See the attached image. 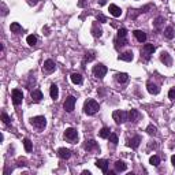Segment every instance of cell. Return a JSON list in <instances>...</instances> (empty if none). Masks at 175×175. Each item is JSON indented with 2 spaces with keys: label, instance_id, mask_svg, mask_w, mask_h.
<instances>
[{
  "label": "cell",
  "instance_id": "1",
  "mask_svg": "<svg viewBox=\"0 0 175 175\" xmlns=\"http://www.w3.org/2000/svg\"><path fill=\"white\" fill-rule=\"evenodd\" d=\"M99 109L100 106L96 100H86L84 103V112L86 115H94Z\"/></svg>",
  "mask_w": 175,
  "mask_h": 175
},
{
  "label": "cell",
  "instance_id": "2",
  "mask_svg": "<svg viewBox=\"0 0 175 175\" xmlns=\"http://www.w3.org/2000/svg\"><path fill=\"white\" fill-rule=\"evenodd\" d=\"M112 119L115 121V123H116V125L125 123L126 121H129V112H126V111H122V109L114 111V114H112Z\"/></svg>",
  "mask_w": 175,
  "mask_h": 175
},
{
  "label": "cell",
  "instance_id": "3",
  "mask_svg": "<svg viewBox=\"0 0 175 175\" xmlns=\"http://www.w3.org/2000/svg\"><path fill=\"white\" fill-rule=\"evenodd\" d=\"M30 123L37 130H44V129H45V126H47V119H45V116H41V115H38V116L31 118V119H30Z\"/></svg>",
  "mask_w": 175,
  "mask_h": 175
},
{
  "label": "cell",
  "instance_id": "4",
  "mask_svg": "<svg viewBox=\"0 0 175 175\" xmlns=\"http://www.w3.org/2000/svg\"><path fill=\"white\" fill-rule=\"evenodd\" d=\"M75 103H77V99L74 96H69L64 104H63V108L66 109V112H73L74 111V107H75Z\"/></svg>",
  "mask_w": 175,
  "mask_h": 175
},
{
  "label": "cell",
  "instance_id": "5",
  "mask_svg": "<svg viewBox=\"0 0 175 175\" xmlns=\"http://www.w3.org/2000/svg\"><path fill=\"white\" fill-rule=\"evenodd\" d=\"M155 49H156V47L153 45V44H145L142 47V49H141V56H144L145 59L148 60L151 58V55L155 52Z\"/></svg>",
  "mask_w": 175,
  "mask_h": 175
},
{
  "label": "cell",
  "instance_id": "6",
  "mask_svg": "<svg viewBox=\"0 0 175 175\" xmlns=\"http://www.w3.org/2000/svg\"><path fill=\"white\" fill-rule=\"evenodd\" d=\"M93 74H94V77H97V78L101 79V78L107 74V67L104 64L99 63V64H96V66L93 67Z\"/></svg>",
  "mask_w": 175,
  "mask_h": 175
},
{
  "label": "cell",
  "instance_id": "7",
  "mask_svg": "<svg viewBox=\"0 0 175 175\" xmlns=\"http://www.w3.org/2000/svg\"><path fill=\"white\" fill-rule=\"evenodd\" d=\"M64 138H66L67 141H70V142L77 141V138H78V133H77V130L73 129V127L66 129V131H64Z\"/></svg>",
  "mask_w": 175,
  "mask_h": 175
},
{
  "label": "cell",
  "instance_id": "8",
  "mask_svg": "<svg viewBox=\"0 0 175 175\" xmlns=\"http://www.w3.org/2000/svg\"><path fill=\"white\" fill-rule=\"evenodd\" d=\"M22 101H23L22 90H19V89H14V90H12V103H14V106H19V104H22Z\"/></svg>",
  "mask_w": 175,
  "mask_h": 175
},
{
  "label": "cell",
  "instance_id": "9",
  "mask_svg": "<svg viewBox=\"0 0 175 175\" xmlns=\"http://www.w3.org/2000/svg\"><path fill=\"white\" fill-rule=\"evenodd\" d=\"M84 148L88 151V152H92V151H100L99 145H97V142L94 141V140H89V141H85V145Z\"/></svg>",
  "mask_w": 175,
  "mask_h": 175
},
{
  "label": "cell",
  "instance_id": "10",
  "mask_svg": "<svg viewBox=\"0 0 175 175\" xmlns=\"http://www.w3.org/2000/svg\"><path fill=\"white\" fill-rule=\"evenodd\" d=\"M141 144V137L140 136H134V137L129 140V142H127V146H130L131 149H137L138 146Z\"/></svg>",
  "mask_w": 175,
  "mask_h": 175
},
{
  "label": "cell",
  "instance_id": "11",
  "mask_svg": "<svg viewBox=\"0 0 175 175\" xmlns=\"http://www.w3.org/2000/svg\"><path fill=\"white\" fill-rule=\"evenodd\" d=\"M44 70H45L47 73H53L55 71V69H56V64H55V62L52 60V59H48V60L44 62Z\"/></svg>",
  "mask_w": 175,
  "mask_h": 175
},
{
  "label": "cell",
  "instance_id": "12",
  "mask_svg": "<svg viewBox=\"0 0 175 175\" xmlns=\"http://www.w3.org/2000/svg\"><path fill=\"white\" fill-rule=\"evenodd\" d=\"M96 166H97V168H100L104 174L108 172V161H107L106 159H99L96 161Z\"/></svg>",
  "mask_w": 175,
  "mask_h": 175
},
{
  "label": "cell",
  "instance_id": "13",
  "mask_svg": "<svg viewBox=\"0 0 175 175\" xmlns=\"http://www.w3.org/2000/svg\"><path fill=\"white\" fill-rule=\"evenodd\" d=\"M109 14L115 18H118V16L122 15V10L121 7H118L116 4H109Z\"/></svg>",
  "mask_w": 175,
  "mask_h": 175
},
{
  "label": "cell",
  "instance_id": "14",
  "mask_svg": "<svg viewBox=\"0 0 175 175\" xmlns=\"http://www.w3.org/2000/svg\"><path fill=\"white\" fill-rule=\"evenodd\" d=\"M133 58H134V55H133L131 51H126V52L121 53V55L118 56V59H119V60H123V62H131Z\"/></svg>",
  "mask_w": 175,
  "mask_h": 175
},
{
  "label": "cell",
  "instance_id": "15",
  "mask_svg": "<svg viewBox=\"0 0 175 175\" xmlns=\"http://www.w3.org/2000/svg\"><path fill=\"white\" fill-rule=\"evenodd\" d=\"M160 60L163 62L166 66H171L172 64V59H171V55L168 52H161L160 55Z\"/></svg>",
  "mask_w": 175,
  "mask_h": 175
},
{
  "label": "cell",
  "instance_id": "16",
  "mask_svg": "<svg viewBox=\"0 0 175 175\" xmlns=\"http://www.w3.org/2000/svg\"><path fill=\"white\" fill-rule=\"evenodd\" d=\"M58 156L60 157V159H70V156H71V151L67 149V148H60L59 151H58Z\"/></svg>",
  "mask_w": 175,
  "mask_h": 175
},
{
  "label": "cell",
  "instance_id": "17",
  "mask_svg": "<svg viewBox=\"0 0 175 175\" xmlns=\"http://www.w3.org/2000/svg\"><path fill=\"white\" fill-rule=\"evenodd\" d=\"M49 94H51V99L52 100H58V97H59V88H58V85H55V84L51 85Z\"/></svg>",
  "mask_w": 175,
  "mask_h": 175
},
{
  "label": "cell",
  "instance_id": "18",
  "mask_svg": "<svg viewBox=\"0 0 175 175\" xmlns=\"http://www.w3.org/2000/svg\"><path fill=\"white\" fill-rule=\"evenodd\" d=\"M133 34H134V37L137 38V41H140V43H145V41H146V33H145V31L134 30Z\"/></svg>",
  "mask_w": 175,
  "mask_h": 175
},
{
  "label": "cell",
  "instance_id": "19",
  "mask_svg": "<svg viewBox=\"0 0 175 175\" xmlns=\"http://www.w3.org/2000/svg\"><path fill=\"white\" fill-rule=\"evenodd\" d=\"M146 89H148V92H149L151 94H157V93L160 92L159 88H157V86H156L155 84H152L151 81H149V82L146 84Z\"/></svg>",
  "mask_w": 175,
  "mask_h": 175
},
{
  "label": "cell",
  "instance_id": "20",
  "mask_svg": "<svg viewBox=\"0 0 175 175\" xmlns=\"http://www.w3.org/2000/svg\"><path fill=\"white\" fill-rule=\"evenodd\" d=\"M31 99H33V101H36V103L41 101V99H43L41 90H40V89H34V90L31 92Z\"/></svg>",
  "mask_w": 175,
  "mask_h": 175
},
{
  "label": "cell",
  "instance_id": "21",
  "mask_svg": "<svg viewBox=\"0 0 175 175\" xmlns=\"http://www.w3.org/2000/svg\"><path fill=\"white\" fill-rule=\"evenodd\" d=\"M116 81L119 82V84H126L127 81H129V75L126 74V73H119V74H116Z\"/></svg>",
  "mask_w": 175,
  "mask_h": 175
},
{
  "label": "cell",
  "instance_id": "22",
  "mask_svg": "<svg viewBox=\"0 0 175 175\" xmlns=\"http://www.w3.org/2000/svg\"><path fill=\"white\" fill-rule=\"evenodd\" d=\"M175 36V31H174V28L172 26H168L164 29V37L168 38V40H172Z\"/></svg>",
  "mask_w": 175,
  "mask_h": 175
},
{
  "label": "cell",
  "instance_id": "23",
  "mask_svg": "<svg viewBox=\"0 0 175 175\" xmlns=\"http://www.w3.org/2000/svg\"><path fill=\"white\" fill-rule=\"evenodd\" d=\"M71 82L75 85H81L82 84V75L81 74H78V73H74V74H71Z\"/></svg>",
  "mask_w": 175,
  "mask_h": 175
},
{
  "label": "cell",
  "instance_id": "24",
  "mask_svg": "<svg viewBox=\"0 0 175 175\" xmlns=\"http://www.w3.org/2000/svg\"><path fill=\"white\" fill-rule=\"evenodd\" d=\"M138 119H140V112H138L137 109H130L129 121H131V122H137Z\"/></svg>",
  "mask_w": 175,
  "mask_h": 175
},
{
  "label": "cell",
  "instance_id": "25",
  "mask_svg": "<svg viewBox=\"0 0 175 175\" xmlns=\"http://www.w3.org/2000/svg\"><path fill=\"white\" fill-rule=\"evenodd\" d=\"M126 168H127V166H126V163H125V161H122V160H118V161L115 163V170H116L118 172L126 171Z\"/></svg>",
  "mask_w": 175,
  "mask_h": 175
},
{
  "label": "cell",
  "instance_id": "26",
  "mask_svg": "<svg viewBox=\"0 0 175 175\" xmlns=\"http://www.w3.org/2000/svg\"><path fill=\"white\" fill-rule=\"evenodd\" d=\"M92 33H93V36L94 37H101V34H103V30L97 28V22H94L92 25Z\"/></svg>",
  "mask_w": 175,
  "mask_h": 175
},
{
  "label": "cell",
  "instance_id": "27",
  "mask_svg": "<svg viewBox=\"0 0 175 175\" xmlns=\"http://www.w3.org/2000/svg\"><path fill=\"white\" fill-rule=\"evenodd\" d=\"M163 23H164V18H163V16H157V18L155 19V22H153V26H155L157 30H160L161 26H163Z\"/></svg>",
  "mask_w": 175,
  "mask_h": 175
},
{
  "label": "cell",
  "instance_id": "28",
  "mask_svg": "<svg viewBox=\"0 0 175 175\" xmlns=\"http://www.w3.org/2000/svg\"><path fill=\"white\" fill-rule=\"evenodd\" d=\"M10 29H11L12 33H19V31H22V26H21L18 22H12L11 23V26H10Z\"/></svg>",
  "mask_w": 175,
  "mask_h": 175
},
{
  "label": "cell",
  "instance_id": "29",
  "mask_svg": "<svg viewBox=\"0 0 175 175\" xmlns=\"http://www.w3.org/2000/svg\"><path fill=\"white\" fill-rule=\"evenodd\" d=\"M23 146H25V151L26 152H31V149H33V144H31V141L29 138H25L23 140Z\"/></svg>",
  "mask_w": 175,
  "mask_h": 175
},
{
  "label": "cell",
  "instance_id": "30",
  "mask_svg": "<svg viewBox=\"0 0 175 175\" xmlns=\"http://www.w3.org/2000/svg\"><path fill=\"white\" fill-rule=\"evenodd\" d=\"M109 134H111V130L108 129V127H103V129L100 130V133H99V136L101 138H108L109 137Z\"/></svg>",
  "mask_w": 175,
  "mask_h": 175
},
{
  "label": "cell",
  "instance_id": "31",
  "mask_svg": "<svg viewBox=\"0 0 175 175\" xmlns=\"http://www.w3.org/2000/svg\"><path fill=\"white\" fill-rule=\"evenodd\" d=\"M26 41H28V44H29L30 47H34L36 44H37V37H36L34 34H30V36H28Z\"/></svg>",
  "mask_w": 175,
  "mask_h": 175
},
{
  "label": "cell",
  "instance_id": "32",
  "mask_svg": "<svg viewBox=\"0 0 175 175\" xmlns=\"http://www.w3.org/2000/svg\"><path fill=\"white\" fill-rule=\"evenodd\" d=\"M149 164H152V166H155V167H157V166L160 164V157L159 156H156V155L151 156V159H149Z\"/></svg>",
  "mask_w": 175,
  "mask_h": 175
},
{
  "label": "cell",
  "instance_id": "33",
  "mask_svg": "<svg viewBox=\"0 0 175 175\" xmlns=\"http://www.w3.org/2000/svg\"><path fill=\"white\" fill-rule=\"evenodd\" d=\"M115 44H116V48H119V47H125L126 44H127V40H126V37L125 38L118 37L116 40H115Z\"/></svg>",
  "mask_w": 175,
  "mask_h": 175
},
{
  "label": "cell",
  "instance_id": "34",
  "mask_svg": "<svg viewBox=\"0 0 175 175\" xmlns=\"http://www.w3.org/2000/svg\"><path fill=\"white\" fill-rule=\"evenodd\" d=\"M146 133H148L149 136H156V134H157V129H156L153 125H149V126L146 127Z\"/></svg>",
  "mask_w": 175,
  "mask_h": 175
},
{
  "label": "cell",
  "instance_id": "35",
  "mask_svg": "<svg viewBox=\"0 0 175 175\" xmlns=\"http://www.w3.org/2000/svg\"><path fill=\"white\" fill-rule=\"evenodd\" d=\"M109 142H112V144L114 145H116L118 144V136H116V134H115V133H111V134H109Z\"/></svg>",
  "mask_w": 175,
  "mask_h": 175
},
{
  "label": "cell",
  "instance_id": "36",
  "mask_svg": "<svg viewBox=\"0 0 175 175\" xmlns=\"http://www.w3.org/2000/svg\"><path fill=\"white\" fill-rule=\"evenodd\" d=\"M1 119H3V122H4V125H10V122H11V119H10V116H8L6 112H3L1 114Z\"/></svg>",
  "mask_w": 175,
  "mask_h": 175
},
{
  "label": "cell",
  "instance_id": "37",
  "mask_svg": "<svg viewBox=\"0 0 175 175\" xmlns=\"http://www.w3.org/2000/svg\"><path fill=\"white\" fill-rule=\"evenodd\" d=\"M127 36V30L125 29V28H122V29H119V31H118V37H122V38H125Z\"/></svg>",
  "mask_w": 175,
  "mask_h": 175
},
{
  "label": "cell",
  "instance_id": "38",
  "mask_svg": "<svg viewBox=\"0 0 175 175\" xmlns=\"http://www.w3.org/2000/svg\"><path fill=\"white\" fill-rule=\"evenodd\" d=\"M96 19H97L99 22H101V23H106L107 22V18L103 15V14H99V15L96 16Z\"/></svg>",
  "mask_w": 175,
  "mask_h": 175
},
{
  "label": "cell",
  "instance_id": "39",
  "mask_svg": "<svg viewBox=\"0 0 175 175\" xmlns=\"http://www.w3.org/2000/svg\"><path fill=\"white\" fill-rule=\"evenodd\" d=\"M94 59V52H86V60H93Z\"/></svg>",
  "mask_w": 175,
  "mask_h": 175
},
{
  "label": "cell",
  "instance_id": "40",
  "mask_svg": "<svg viewBox=\"0 0 175 175\" xmlns=\"http://www.w3.org/2000/svg\"><path fill=\"white\" fill-rule=\"evenodd\" d=\"M168 97H170L171 100H175V89H174V88L168 92Z\"/></svg>",
  "mask_w": 175,
  "mask_h": 175
},
{
  "label": "cell",
  "instance_id": "41",
  "mask_svg": "<svg viewBox=\"0 0 175 175\" xmlns=\"http://www.w3.org/2000/svg\"><path fill=\"white\" fill-rule=\"evenodd\" d=\"M171 163H172V166L175 167V155H172V157H171Z\"/></svg>",
  "mask_w": 175,
  "mask_h": 175
},
{
  "label": "cell",
  "instance_id": "42",
  "mask_svg": "<svg viewBox=\"0 0 175 175\" xmlns=\"http://www.w3.org/2000/svg\"><path fill=\"white\" fill-rule=\"evenodd\" d=\"M84 4H85L84 0H79V4H78V6H79V7H84Z\"/></svg>",
  "mask_w": 175,
  "mask_h": 175
},
{
  "label": "cell",
  "instance_id": "43",
  "mask_svg": "<svg viewBox=\"0 0 175 175\" xmlns=\"http://www.w3.org/2000/svg\"><path fill=\"white\" fill-rule=\"evenodd\" d=\"M82 174L84 175H90V172H89V171H82Z\"/></svg>",
  "mask_w": 175,
  "mask_h": 175
}]
</instances>
